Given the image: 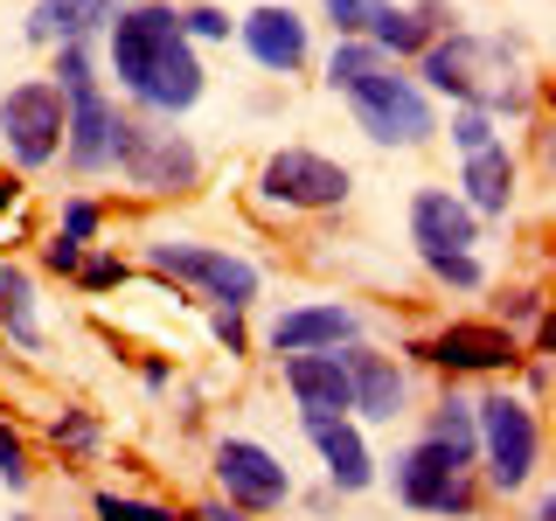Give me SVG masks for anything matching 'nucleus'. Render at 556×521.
I'll return each mask as SVG.
<instances>
[{"label": "nucleus", "mask_w": 556, "mask_h": 521, "mask_svg": "<svg viewBox=\"0 0 556 521\" xmlns=\"http://www.w3.org/2000/svg\"><path fill=\"white\" fill-rule=\"evenodd\" d=\"M104 63H112L118 91L132 98L139 118H167L174 126L208 91V69L195 56V42L181 35V8L174 0H126L104 22Z\"/></svg>", "instance_id": "1"}, {"label": "nucleus", "mask_w": 556, "mask_h": 521, "mask_svg": "<svg viewBox=\"0 0 556 521\" xmlns=\"http://www.w3.org/2000/svg\"><path fill=\"white\" fill-rule=\"evenodd\" d=\"M327 84L341 91V104L376 147H431V132H439V104L425 98V84L369 42H334Z\"/></svg>", "instance_id": "2"}, {"label": "nucleus", "mask_w": 556, "mask_h": 521, "mask_svg": "<svg viewBox=\"0 0 556 521\" xmlns=\"http://www.w3.org/2000/svg\"><path fill=\"white\" fill-rule=\"evenodd\" d=\"M417 84H425V98L473 104L486 118H521L535 104V84L515 69V42H486V35H466V28H445L417 56Z\"/></svg>", "instance_id": "3"}, {"label": "nucleus", "mask_w": 556, "mask_h": 521, "mask_svg": "<svg viewBox=\"0 0 556 521\" xmlns=\"http://www.w3.org/2000/svg\"><path fill=\"white\" fill-rule=\"evenodd\" d=\"M112 167H118V181L147 202H181V195L202 188V147L188 132H174L167 118H139V112H118Z\"/></svg>", "instance_id": "4"}, {"label": "nucleus", "mask_w": 556, "mask_h": 521, "mask_svg": "<svg viewBox=\"0 0 556 521\" xmlns=\"http://www.w3.org/2000/svg\"><path fill=\"white\" fill-rule=\"evenodd\" d=\"M49 84L63 91V161L70 174H104L112 167V126H118V104L98 84L91 42H63Z\"/></svg>", "instance_id": "5"}, {"label": "nucleus", "mask_w": 556, "mask_h": 521, "mask_svg": "<svg viewBox=\"0 0 556 521\" xmlns=\"http://www.w3.org/2000/svg\"><path fill=\"white\" fill-rule=\"evenodd\" d=\"M473 439H480L486 486H494V494L535 486V466H543V417H535L529 396H515V390L480 396L473 404Z\"/></svg>", "instance_id": "6"}, {"label": "nucleus", "mask_w": 556, "mask_h": 521, "mask_svg": "<svg viewBox=\"0 0 556 521\" xmlns=\"http://www.w3.org/2000/svg\"><path fill=\"white\" fill-rule=\"evenodd\" d=\"M147 265L161 271V278H174V285H188L208 306L243 313V306L257 300V265H251V257H237V251H223V243L161 237V243H147Z\"/></svg>", "instance_id": "7"}, {"label": "nucleus", "mask_w": 556, "mask_h": 521, "mask_svg": "<svg viewBox=\"0 0 556 521\" xmlns=\"http://www.w3.org/2000/svg\"><path fill=\"white\" fill-rule=\"evenodd\" d=\"M390 486L396 500L417 514H473L480 508V486H473V459H459L452 445L439 439H417L410 452H396L390 459Z\"/></svg>", "instance_id": "8"}, {"label": "nucleus", "mask_w": 556, "mask_h": 521, "mask_svg": "<svg viewBox=\"0 0 556 521\" xmlns=\"http://www.w3.org/2000/svg\"><path fill=\"white\" fill-rule=\"evenodd\" d=\"M257 195L271 208H286V216H327V208H341L355 195V174L341 161H327V153H313V147H278L257 167Z\"/></svg>", "instance_id": "9"}, {"label": "nucleus", "mask_w": 556, "mask_h": 521, "mask_svg": "<svg viewBox=\"0 0 556 521\" xmlns=\"http://www.w3.org/2000/svg\"><path fill=\"white\" fill-rule=\"evenodd\" d=\"M208 466H216V494L230 500V508H243V514H278L292 500L286 459H278L271 445H257V439H216Z\"/></svg>", "instance_id": "10"}, {"label": "nucleus", "mask_w": 556, "mask_h": 521, "mask_svg": "<svg viewBox=\"0 0 556 521\" xmlns=\"http://www.w3.org/2000/svg\"><path fill=\"white\" fill-rule=\"evenodd\" d=\"M0 147L14 167H49L63 153V91L49 77H28L0 98Z\"/></svg>", "instance_id": "11"}, {"label": "nucleus", "mask_w": 556, "mask_h": 521, "mask_svg": "<svg viewBox=\"0 0 556 521\" xmlns=\"http://www.w3.org/2000/svg\"><path fill=\"white\" fill-rule=\"evenodd\" d=\"M410 355L431 361V369H445V376H515L521 369V341L494 320H445L439 334H425Z\"/></svg>", "instance_id": "12"}, {"label": "nucleus", "mask_w": 556, "mask_h": 521, "mask_svg": "<svg viewBox=\"0 0 556 521\" xmlns=\"http://www.w3.org/2000/svg\"><path fill=\"white\" fill-rule=\"evenodd\" d=\"M265 341H271L278 361H286V355H334V347L362 341V313L341 306V300H306V306L278 313V320L265 327Z\"/></svg>", "instance_id": "13"}, {"label": "nucleus", "mask_w": 556, "mask_h": 521, "mask_svg": "<svg viewBox=\"0 0 556 521\" xmlns=\"http://www.w3.org/2000/svg\"><path fill=\"white\" fill-rule=\"evenodd\" d=\"M237 42L251 49L257 69H271V77H300L306 56H313V35H306V14L286 8V0H265V8H251L237 22Z\"/></svg>", "instance_id": "14"}, {"label": "nucleus", "mask_w": 556, "mask_h": 521, "mask_svg": "<svg viewBox=\"0 0 556 521\" xmlns=\"http://www.w3.org/2000/svg\"><path fill=\"white\" fill-rule=\"evenodd\" d=\"M334 355H341V369H348V396H355V410L369 417V424H396V417H404V404H410L404 361L382 355V347H362V341L334 347Z\"/></svg>", "instance_id": "15"}, {"label": "nucleus", "mask_w": 556, "mask_h": 521, "mask_svg": "<svg viewBox=\"0 0 556 521\" xmlns=\"http://www.w3.org/2000/svg\"><path fill=\"white\" fill-rule=\"evenodd\" d=\"M459 22L452 14V0H410V8H396V0H376V14H369V35L362 42L382 49L390 63H404V56H425L439 35Z\"/></svg>", "instance_id": "16"}, {"label": "nucleus", "mask_w": 556, "mask_h": 521, "mask_svg": "<svg viewBox=\"0 0 556 521\" xmlns=\"http://www.w3.org/2000/svg\"><path fill=\"white\" fill-rule=\"evenodd\" d=\"M410 243H417V257H466L480 243V216L452 188H417L410 195Z\"/></svg>", "instance_id": "17"}, {"label": "nucleus", "mask_w": 556, "mask_h": 521, "mask_svg": "<svg viewBox=\"0 0 556 521\" xmlns=\"http://www.w3.org/2000/svg\"><path fill=\"white\" fill-rule=\"evenodd\" d=\"M300 431L313 439V452L327 459V486H334V494H362V486H376L369 439H362L348 417H300Z\"/></svg>", "instance_id": "18"}, {"label": "nucleus", "mask_w": 556, "mask_h": 521, "mask_svg": "<svg viewBox=\"0 0 556 521\" xmlns=\"http://www.w3.org/2000/svg\"><path fill=\"white\" fill-rule=\"evenodd\" d=\"M521 195V161L508 147H480V153H466V167H459V202L473 208V216H508Z\"/></svg>", "instance_id": "19"}, {"label": "nucleus", "mask_w": 556, "mask_h": 521, "mask_svg": "<svg viewBox=\"0 0 556 521\" xmlns=\"http://www.w3.org/2000/svg\"><path fill=\"white\" fill-rule=\"evenodd\" d=\"M286 390L300 404V417H348L355 410L341 355H286Z\"/></svg>", "instance_id": "20"}, {"label": "nucleus", "mask_w": 556, "mask_h": 521, "mask_svg": "<svg viewBox=\"0 0 556 521\" xmlns=\"http://www.w3.org/2000/svg\"><path fill=\"white\" fill-rule=\"evenodd\" d=\"M126 8V0H35V14H28V42H42V49H63V42H84L98 22H112V14Z\"/></svg>", "instance_id": "21"}, {"label": "nucleus", "mask_w": 556, "mask_h": 521, "mask_svg": "<svg viewBox=\"0 0 556 521\" xmlns=\"http://www.w3.org/2000/svg\"><path fill=\"white\" fill-rule=\"evenodd\" d=\"M0 334L22 347V355H42L49 347L42 320H35V278L22 265H8V257H0Z\"/></svg>", "instance_id": "22"}, {"label": "nucleus", "mask_w": 556, "mask_h": 521, "mask_svg": "<svg viewBox=\"0 0 556 521\" xmlns=\"http://www.w3.org/2000/svg\"><path fill=\"white\" fill-rule=\"evenodd\" d=\"M425 439L452 445L459 459H480V439H473V404H466L459 390H445L439 404H431V417H425Z\"/></svg>", "instance_id": "23"}, {"label": "nucleus", "mask_w": 556, "mask_h": 521, "mask_svg": "<svg viewBox=\"0 0 556 521\" xmlns=\"http://www.w3.org/2000/svg\"><path fill=\"white\" fill-rule=\"evenodd\" d=\"M91 514L98 521H181L167 500H147V494H118V486H98L91 494Z\"/></svg>", "instance_id": "24"}, {"label": "nucleus", "mask_w": 556, "mask_h": 521, "mask_svg": "<svg viewBox=\"0 0 556 521\" xmlns=\"http://www.w3.org/2000/svg\"><path fill=\"white\" fill-rule=\"evenodd\" d=\"M486 320L508 327V334H515V327H543V320H549V300H543L535 285H508V292L494 300V313H486Z\"/></svg>", "instance_id": "25"}, {"label": "nucleus", "mask_w": 556, "mask_h": 521, "mask_svg": "<svg viewBox=\"0 0 556 521\" xmlns=\"http://www.w3.org/2000/svg\"><path fill=\"white\" fill-rule=\"evenodd\" d=\"M230 8L223 0H195V8H181V35L188 42H230Z\"/></svg>", "instance_id": "26"}, {"label": "nucleus", "mask_w": 556, "mask_h": 521, "mask_svg": "<svg viewBox=\"0 0 556 521\" xmlns=\"http://www.w3.org/2000/svg\"><path fill=\"white\" fill-rule=\"evenodd\" d=\"M126 257H118V251H84V265H77V285L84 292H118V285H126Z\"/></svg>", "instance_id": "27"}, {"label": "nucleus", "mask_w": 556, "mask_h": 521, "mask_svg": "<svg viewBox=\"0 0 556 521\" xmlns=\"http://www.w3.org/2000/svg\"><path fill=\"white\" fill-rule=\"evenodd\" d=\"M425 271L439 278V285H452V292H486V265L473 251L466 257H425Z\"/></svg>", "instance_id": "28"}, {"label": "nucleus", "mask_w": 556, "mask_h": 521, "mask_svg": "<svg viewBox=\"0 0 556 521\" xmlns=\"http://www.w3.org/2000/svg\"><path fill=\"white\" fill-rule=\"evenodd\" d=\"M320 14H327V28H334V42H362L376 0H320Z\"/></svg>", "instance_id": "29"}, {"label": "nucleus", "mask_w": 556, "mask_h": 521, "mask_svg": "<svg viewBox=\"0 0 556 521\" xmlns=\"http://www.w3.org/2000/svg\"><path fill=\"white\" fill-rule=\"evenodd\" d=\"M452 147H459V161H466V153H480V147H501L494 118L473 112V104H459V112H452Z\"/></svg>", "instance_id": "30"}, {"label": "nucleus", "mask_w": 556, "mask_h": 521, "mask_svg": "<svg viewBox=\"0 0 556 521\" xmlns=\"http://www.w3.org/2000/svg\"><path fill=\"white\" fill-rule=\"evenodd\" d=\"M49 439H56L63 452H98L104 431H98V417H91V410H63L56 424H49Z\"/></svg>", "instance_id": "31"}, {"label": "nucleus", "mask_w": 556, "mask_h": 521, "mask_svg": "<svg viewBox=\"0 0 556 521\" xmlns=\"http://www.w3.org/2000/svg\"><path fill=\"white\" fill-rule=\"evenodd\" d=\"M104 230V208L91 202V195H70L63 202V223H56V237H70V243H91Z\"/></svg>", "instance_id": "32"}, {"label": "nucleus", "mask_w": 556, "mask_h": 521, "mask_svg": "<svg viewBox=\"0 0 556 521\" xmlns=\"http://www.w3.org/2000/svg\"><path fill=\"white\" fill-rule=\"evenodd\" d=\"M0 480L22 494L28 486V452H22V439H14V424H0Z\"/></svg>", "instance_id": "33"}, {"label": "nucleus", "mask_w": 556, "mask_h": 521, "mask_svg": "<svg viewBox=\"0 0 556 521\" xmlns=\"http://www.w3.org/2000/svg\"><path fill=\"white\" fill-rule=\"evenodd\" d=\"M84 251H91V243H70V237H49V243H42V271H56V278H77V265H84Z\"/></svg>", "instance_id": "34"}, {"label": "nucleus", "mask_w": 556, "mask_h": 521, "mask_svg": "<svg viewBox=\"0 0 556 521\" xmlns=\"http://www.w3.org/2000/svg\"><path fill=\"white\" fill-rule=\"evenodd\" d=\"M208 334H216V347H230V361H237V355H251V334H243V313H230V306H216Z\"/></svg>", "instance_id": "35"}, {"label": "nucleus", "mask_w": 556, "mask_h": 521, "mask_svg": "<svg viewBox=\"0 0 556 521\" xmlns=\"http://www.w3.org/2000/svg\"><path fill=\"white\" fill-rule=\"evenodd\" d=\"M188 521H257V514H243V508H230L223 494H208V500H202V508L188 514Z\"/></svg>", "instance_id": "36"}, {"label": "nucleus", "mask_w": 556, "mask_h": 521, "mask_svg": "<svg viewBox=\"0 0 556 521\" xmlns=\"http://www.w3.org/2000/svg\"><path fill=\"white\" fill-rule=\"evenodd\" d=\"M521 382H529V396L549 390V355H521Z\"/></svg>", "instance_id": "37"}, {"label": "nucleus", "mask_w": 556, "mask_h": 521, "mask_svg": "<svg viewBox=\"0 0 556 521\" xmlns=\"http://www.w3.org/2000/svg\"><path fill=\"white\" fill-rule=\"evenodd\" d=\"M14 208H22V181H14V174H0V216H14Z\"/></svg>", "instance_id": "38"}, {"label": "nucleus", "mask_w": 556, "mask_h": 521, "mask_svg": "<svg viewBox=\"0 0 556 521\" xmlns=\"http://www.w3.org/2000/svg\"><path fill=\"white\" fill-rule=\"evenodd\" d=\"M529 521H556V508H549V486L535 494V514H529Z\"/></svg>", "instance_id": "39"}, {"label": "nucleus", "mask_w": 556, "mask_h": 521, "mask_svg": "<svg viewBox=\"0 0 556 521\" xmlns=\"http://www.w3.org/2000/svg\"><path fill=\"white\" fill-rule=\"evenodd\" d=\"M181 521H188V514H181Z\"/></svg>", "instance_id": "40"}]
</instances>
